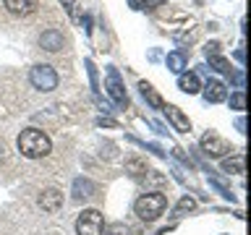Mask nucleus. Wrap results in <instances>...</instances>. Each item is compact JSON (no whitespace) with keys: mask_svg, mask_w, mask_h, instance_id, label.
I'll return each mask as SVG.
<instances>
[{"mask_svg":"<svg viewBox=\"0 0 251 235\" xmlns=\"http://www.w3.org/2000/svg\"><path fill=\"white\" fill-rule=\"evenodd\" d=\"M194 209H196V201L191 196H183V199L176 204V214H186V212H194Z\"/></svg>","mask_w":251,"mask_h":235,"instance_id":"412c9836","label":"nucleus"},{"mask_svg":"<svg viewBox=\"0 0 251 235\" xmlns=\"http://www.w3.org/2000/svg\"><path fill=\"white\" fill-rule=\"evenodd\" d=\"M204 50H207V55H220V42H209Z\"/></svg>","mask_w":251,"mask_h":235,"instance_id":"b1692460","label":"nucleus"},{"mask_svg":"<svg viewBox=\"0 0 251 235\" xmlns=\"http://www.w3.org/2000/svg\"><path fill=\"white\" fill-rule=\"evenodd\" d=\"M84 66H86V73H89V84H92V92H94V97H100V84H97V68H94V63L86 58L84 60Z\"/></svg>","mask_w":251,"mask_h":235,"instance_id":"a211bd4d","label":"nucleus"},{"mask_svg":"<svg viewBox=\"0 0 251 235\" xmlns=\"http://www.w3.org/2000/svg\"><path fill=\"white\" fill-rule=\"evenodd\" d=\"M139 89H141V94H144V99H147V102H149V105H152V107H157V110H160V107H165L162 97H160V94H157V92L152 89V84L141 81V84H139Z\"/></svg>","mask_w":251,"mask_h":235,"instance_id":"2eb2a0df","label":"nucleus"},{"mask_svg":"<svg viewBox=\"0 0 251 235\" xmlns=\"http://www.w3.org/2000/svg\"><path fill=\"white\" fill-rule=\"evenodd\" d=\"M97 125H100V128H118V123H115V120H110V118H100Z\"/></svg>","mask_w":251,"mask_h":235,"instance_id":"4be33fe9","label":"nucleus"},{"mask_svg":"<svg viewBox=\"0 0 251 235\" xmlns=\"http://www.w3.org/2000/svg\"><path fill=\"white\" fill-rule=\"evenodd\" d=\"M235 58H238V60L243 63V60H246V52H243V50H235Z\"/></svg>","mask_w":251,"mask_h":235,"instance_id":"cd10ccee","label":"nucleus"},{"mask_svg":"<svg viewBox=\"0 0 251 235\" xmlns=\"http://www.w3.org/2000/svg\"><path fill=\"white\" fill-rule=\"evenodd\" d=\"M165 207H168V196L160 193V191H152V193H144L141 199L133 204V209H136V214L141 219H147V222H152V219H157L165 212Z\"/></svg>","mask_w":251,"mask_h":235,"instance_id":"f03ea898","label":"nucleus"},{"mask_svg":"<svg viewBox=\"0 0 251 235\" xmlns=\"http://www.w3.org/2000/svg\"><path fill=\"white\" fill-rule=\"evenodd\" d=\"M19 152L26 157V160H39V157H47L50 154V136H47L45 131H39V128H26V131H21L19 133Z\"/></svg>","mask_w":251,"mask_h":235,"instance_id":"f257e3e1","label":"nucleus"},{"mask_svg":"<svg viewBox=\"0 0 251 235\" xmlns=\"http://www.w3.org/2000/svg\"><path fill=\"white\" fill-rule=\"evenodd\" d=\"M204 99L212 102V105L225 102V99H227V86L220 81V78H209V81L204 84Z\"/></svg>","mask_w":251,"mask_h":235,"instance_id":"0eeeda50","label":"nucleus"},{"mask_svg":"<svg viewBox=\"0 0 251 235\" xmlns=\"http://www.w3.org/2000/svg\"><path fill=\"white\" fill-rule=\"evenodd\" d=\"M74 3H76V0H60V5L66 8V11H71V8H74Z\"/></svg>","mask_w":251,"mask_h":235,"instance_id":"bb28decb","label":"nucleus"},{"mask_svg":"<svg viewBox=\"0 0 251 235\" xmlns=\"http://www.w3.org/2000/svg\"><path fill=\"white\" fill-rule=\"evenodd\" d=\"M230 107H233V110H241V113H243V110H246V92L238 89L235 94H230Z\"/></svg>","mask_w":251,"mask_h":235,"instance_id":"aec40b11","label":"nucleus"},{"mask_svg":"<svg viewBox=\"0 0 251 235\" xmlns=\"http://www.w3.org/2000/svg\"><path fill=\"white\" fill-rule=\"evenodd\" d=\"M126 170H128L133 178H141V175H147V164L141 162V160H128V162H126Z\"/></svg>","mask_w":251,"mask_h":235,"instance_id":"6ab92c4d","label":"nucleus"},{"mask_svg":"<svg viewBox=\"0 0 251 235\" xmlns=\"http://www.w3.org/2000/svg\"><path fill=\"white\" fill-rule=\"evenodd\" d=\"M165 63H168V70H173V73H183V68H186V55H183V52H170L168 58H165Z\"/></svg>","mask_w":251,"mask_h":235,"instance_id":"dca6fc26","label":"nucleus"},{"mask_svg":"<svg viewBox=\"0 0 251 235\" xmlns=\"http://www.w3.org/2000/svg\"><path fill=\"white\" fill-rule=\"evenodd\" d=\"M39 207H42L45 212H58L63 207V193L58 191V188H47V191L39 196Z\"/></svg>","mask_w":251,"mask_h":235,"instance_id":"1a4fd4ad","label":"nucleus"},{"mask_svg":"<svg viewBox=\"0 0 251 235\" xmlns=\"http://www.w3.org/2000/svg\"><path fill=\"white\" fill-rule=\"evenodd\" d=\"M207 58H209V66L215 70H220V73H233V66L227 58H223V55H207Z\"/></svg>","mask_w":251,"mask_h":235,"instance_id":"f3484780","label":"nucleus"},{"mask_svg":"<svg viewBox=\"0 0 251 235\" xmlns=\"http://www.w3.org/2000/svg\"><path fill=\"white\" fill-rule=\"evenodd\" d=\"M3 3L13 16H29V13L37 11L39 0H3Z\"/></svg>","mask_w":251,"mask_h":235,"instance_id":"9d476101","label":"nucleus"},{"mask_svg":"<svg viewBox=\"0 0 251 235\" xmlns=\"http://www.w3.org/2000/svg\"><path fill=\"white\" fill-rule=\"evenodd\" d=\"M149 0H128V5L133 8V11H141V8H147Z\"/></svg>","mask_w":251,"mask_h":235,"instance_id":"5701e85b","label":"nucleus"},{"mask_svg":"<svg viewBox=\"0 0 251 235\" xmlns=\"http://www.w3.org/2000/svg\"><path fill=\"white\" fill-rule=\"evenodd\" d=\"M162 110H165V115H168V120L173 123V128H176V131H180V133H188V131H191V120L183 115V110H180V107L165 105Z\"/></svg>","mask_w":251,"mask_h":235,"instance_id":"6e6552de","label":"nucleus"},{"mask_svg":"<svg viewBox=\"0 0 251 235\" xmlns=\"http://www.w3.org/2000/svg\"><path fill=\"white\" fill-rule=\"evenodd\" d=\"M107 94L115 99L118 107H128V94H126V86H123V81H121L118 68H113V66L107 68Z\"/></svg>","mask_w":251,"mask_h":235,"instance_id":"423d86ee","label":"nucleus"},{"mask_svg":"<svg viewBox=\"0 0 251 235\" xmlns=\"http://www.w3.org/2000/svg\"><path fill=\"white\" fill-rule=\"evenodd\" d=\"M223 170L227 172V175H243V172H246V157H243L241 152L233 154V157H225Z\"/></svg>","mask_w":251,"mask_h":235,"instance_id":"f8f14e48","label":"nucleus"},{"mask_svg":"<svg viewBox=\"0 0 251 235\" xmlns=\"http://www.w3.org/2000/svg\"><path fill=\"white\" fill-rule=\"evenodd\" d=\"M178 89L186 92V94H196V92L201 89L199 76H196V73H180L178 76Z\"/></svg>","mask_w":251,"mask_h":235,"instance_id":"ddd939ff","label":"nucleus"},{"mask_svg":"<svg viewBox=\"0 0 251 235\" xmlns=\"http://www.w3.org/2000/svg\"><path fill=\"white\" fill-rule=\"evenodd\" d=\"M102 227H105V217L97 209H84L76 219V233L78 235H102Z\"/></svg>","mask_w":251,"mask_h":235,"instance_id":"20e7f679","label":"nucleus"},{"mask_svg":"<svg viewBox=\"0 0 251 235\" xmlns=\"http://www.w3.org/2000/svg\"><path fill=\"white\" fill-rule=\"evenodd\" d=\"M201 152L207 154V157H225V154L233 152V146L227 144V141L220 136V133L207 131V133L201 136Z\"/></svg>","mask_w":251,"mask_h":235,"instance_id":"39448f33","label":"nucleus"},{"mask_svg":"<svg viewBox=\"0 0 251 235\" xmlns=\"http://www.w3.org/2000/svg\"><path fill=\"white\" fill-rule=\"evenodd\" d=\"M173 154H176V157H178V160L183 162V164H188V160H186V154H183V149H178V146H176V149H173Z\"/></svg>","mask_w":251,"mask_h":235,"instance_id":"393cba45","label":"nucleus"},{"mask_svg":"<svg viewBox=\"0 0 251 235\" xmlns=\"http://www.w3.org/2000/svg\"><path fill=\"white\" fill-rule=\"evenodd\" d=\"M235 128L241 133H246V118H238V120H235Z\"/></svg>","mask_w":251,"mask_h":235,"instance_id":"a878e982","label":"nucleus"},{"mask_svg":"<svg viewBox=\"0 0 251 235\" xmlns=\"http://www.w3.org/2000/svg\"><path fill=\"white\" fill-rule=\"evenodd\" d=\"M39 45H42L47 52H58L63 47V34L58 29H47V31H42V37H39Z\"/></svg>","mask_w":251,"mask_h":235,"instance_id":"9b49d317","label":"nucleus"},{"mask_svg":"<svg viewBox=\"0 0 251 235\" xmlns=\"http://www.w3.org/2000/svg\"><path fill=\"white\" fill-rule=\"evenodd\" d=\"M29 81L34 89L39 92H52L58 89V73H55L52 66H47V63H42V66H34L29 70Z\"/></svg>","mask_w":251,"mask_h":235,"instance_id":"7ed1b4c3","label":"nucleus"},{"mask_svg":"<svg viewBox=\"0 0 251 235\" xmlns=\"http://www.w3.org/2000/svg\"><path fill=\"white\" fill-rule=\"evenodd\" d=\"M74 196L76 199H89V196H94V183L89 178H76L74 180Z\"/></svg>","mask_w":251,"mask_h":235,"instance_id":"4468645a","label":"nucleus"}]
</instances>
